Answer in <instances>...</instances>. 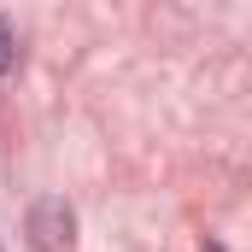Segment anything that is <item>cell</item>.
I'll list each match as a JSON object with an SVG mask.
<instances>
[{
	"label": "cell",
	"mask_w": 252,
	"mask_h": 252,
	"mask_svg": "<svg viewBox=\"0 0 252 252\" xmlns=\"http://www.w3.org/2000/svg\"><path fill=\"white\" fill-rule=\"evenodd\" d=\"M6 64H12V30L0 24V76H6Z\"/></svg>",
	"instance_id": "cell-1"
},
{
	"label": "cell",
	"mask_w": 252,
	"mask_h": 252,
	"mask_svg": "<svg viewBox=\"0 0 252 252\" xmlns=\"http://www.w3.org/2000/svg\"><path fill=\"white\" fill-rule=\"evenodd\" d=\"M205 252H223V247H205Z\"/></svg>",
	"instance_id": "cell-2"
}]
</instances>
